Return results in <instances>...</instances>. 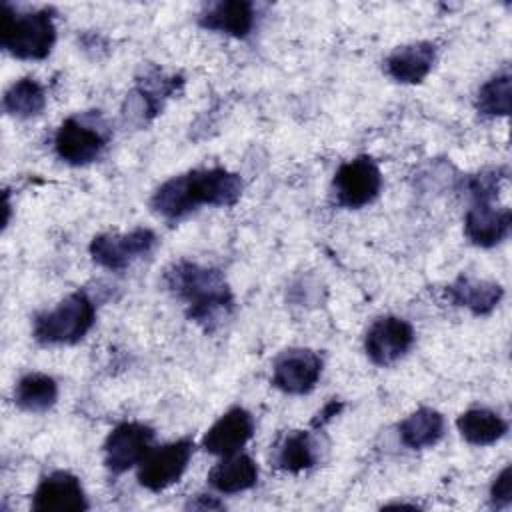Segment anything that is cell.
Listing matches in <instances>:
<instances>
[{"label":"cell","mask_w":512,"mask_h":512,"mask_svg":"<svg viewBox=\"0 0 512 512\" xmlns=\"http://www.w3.org/2000/svg\"><path fill=\"white\" fill-rule=\"evenodd\" d=\"M244 190L236 172L226 168H196L168 178L156 188L150 206L166 220H178L198 206H234Z\"/></svg>","instance_id":"cell-1"},{"label":"cell","mask_w":512,"mask_h":512,"mask_svg":"<svg viewBox=\"0 0 512 512\" xmlns=\"http://www.w3.org/2000/svg\"><path fill=\"white\" fill-rule=\"evenodd\" d=\"M166 288L186 304L192 322L212 332L234 306L230 286L220 270L178 260L164 270Z\"/></svg>","instance_id":"cell-2"},{"label":"cell","mask_w":512,"mask_h":512,"mask_svg":"<svg viewBox=\"0 0 512 512\" xmlns=\"http://www.w3.org/2000/svg\"><path fill=\"white\" fill-rule=\"evenodd\" d=\"M56 42V26L50 8L18 12L2 4V48L18 60H44Z\"/></svg>","instance_id":"cell-3"},{"label":"cell","mask_w":512,"mask_h":512,"mask_svg":"<svg viewBox=\"0 0 512 512\" xmlns=\"http://www.w3.org/2000/svg\"><path fill=\"white\" fill-rule=\"evenodd\" d=\"M96 322V306L92 298L78 290L60 300L52 310H46L34 318L32 336L46 346L76 344L80 342Z\"/></svg>","instance_id":"cell-4"},{"label":"cell","mask_w":512,"mask_h":512,"mask_svg":"<svg viewBox=\"0 0 512 512\" xmlns=\"http://www.w3.org/2000/svg\"><path fill=\"white\" fill-rule=\"evenodd\" d=\"M332 190L338 206L358 210L378 198L382 172L370 156H356L336 170Z\"/></svg>","instance_id":"cell-5"},{"label":"cell","mask_w":512,"mask_h":512,"mask_svg":"<svg viewBox=\"0 0 512 512\" xmlns=\"http://www.w3.org/2000/svg\"><path fill=\"white\" fill-rule=\"evenodd\" d=\"M192 454L194 442L190 438H180L150 450V454L138 466V484L150 492H162L170 488L186 472Z\"/></svg>","instance_id":"cell-6"},{"label":"cell","mask_w":512,"mask_h":512,"mask_svg":"<svg viewBox=\"0 0 512 512\" xmlns=\"http://www.w3.org/2000/svg\"><path fill=\"white\" fill-rule=\"evenodd\" d=\"M156 246V234L150 228H134L132 232H104L92 238L88 250L92 260L106 270H124L134 260L146 256Z\"/></svg>","instance_id":"cell-7"},{"label":"cell","mask_w":512,"mask_h":512,"mask_svg":"<svg viewBox=\"0 0 512 512\" xmlns=\"http://www.w3.org/2000/svg\"><path fill=\"white\" fill-rule=\"evenodd\" d=\"M108 142V134L94 122L78 116L66 118L54 134V150L60 160L72 166L94 162Z\"/></svg>","instance_id":"cell-8"},{"label":"cell","mask_w":512,"mask_h":512,"mask_svg":"<svg viewBox=\"0 0 512 512\" xmlns=\"http://www.w3.org/2000/svg\"><path fill=\"white\" fill-rule=\"evenodd\" d=\"M154 430L142 422H122L104 442V464L112 474H124L150 454Z\"/></svg>","instance_id":"cell-9"},{"label":"cell","mask_w":512,"mask_h":512,"mask_svg":"<svg viewBox=\"0 0 512 512\" xmlns=\"http://www.w3.org/2000/svg\"><path fill=\"white\" fill-rule=\"evenodd\" d=\"M414 344V328L398 316H382L372 322L364 336V352L376 366H392Z\"/></svg>","instance_id":"cell-10"},{"label":"cell","mask_w":512,"mask_h":512,"mask_svg":"<svg viewBox=\"0 0 512 512\" xmlns=\"http://www.w3.org/2000/svg\"><path fill=\"white\" fill-rule=\"evenodd\" d=\"M322 358L310 348H288L274 360L272 384L284 394L300 396L314 390L322 376Z\"/></svg>","instance_id":"cell-11"},{"label":"cell","mask_w":512,"mask_h":512,"mask_svg":"<svg viewBox=\"0 0 512 512\" xmlns=\"http://www.w3.org/2000/svg\"><path fill=\"white\" fill-rule=\"evenodd\" d=\"M32 510L36 512L88 510V500L78 476L66 470H56L44 476L32 494Z\"/></svg>","instance_id":"cell-12"},{"label":"cell","mask_w":512,"mask_h":512,"mask_svg":"<svg viewBox=\"0 0 512 512\" xmlns=\"http://www.w3.org/2000/svg\"><path fill=\"white\" fill-rule=\"evenodd\" d=\"M254 418L246 408L234 406L224 412L204 434L202 450L214 456L240 452L254 434Z\"/></svg>","instance_id":"cell-13"},{"label":"cell","mask_w":512,"mask_h":512,"mask_svg":"<svg viewBox=\"0 0 512 512\" xmlns=\"http://www.w3.org/2000/svg\"><path fill=\"white\" fill-rule=\"evenodd\" d=\"M182 84L176 76H164L162 72L148 74L128 96L124 104V116L132 122L146 124L150 122L160 110L166 98H170L178 86Z\"/></svg>","instance_id":"cell-14"},{"label":"cell","mask_w":512,"mask_h":512,"mask_svg":"<svg viewBox=\"0 0 512 512\" xmlns=\"http://www.w3.org/2000/svg\"><path fill=\"white\" fill-rule=\"evenodd\" d=\"M512 226V212L508 208H496L494 202H474L464 216L466 238L480 248H492L500 244Z\"/></svg>","instance_id":"cell-15"},{"label":"cell","mask_w":512,"mask_h":512,"mask_svg":"<svg viewBox=\"0 0 512 512\" xmlns=\"http://www.w3.org/2000/svg\"><path fill=\"white\" fill-rule=\"evenodd\" d=\"M256 20L254 4L248 0H222L210 4L200 16L198 22L202 28L228 34L232 38H246Z\"/></svg>","instance_id":"cell-16"},{"label":"cell","mask_w":512,"mask_h":512,"mask_svg":"<svg viewBox=\"0 0 512 512\" xmlns=\"http://www.w3.org/2000/svg\"><path fill=\"white\" fill-rule=\"evenodd\" d=\"M436 62V46L432 42H412L398 46L386 58V74L400 84L422 82Z\"/></svg>","instance_id":"cell-17"},{"label":"cell","mask_w":512,"mask_h":512,"mask_svg":"<svg viewBox=\"0 0 512 512\" xmlns=\"http://www.w3.org/2000/svg\"><path fill=\"white\" fill-rule=\"evenodd\" d=\"M446 296L454 306H462L476 316H486L500 304L504 290L500 284L490 280L460 276L446 286Z\"/></svg>","instance_id":"cell-18"},{"label":"cell","mask_w":512,"mask_h":512,"mask_svg":"<svg viewBox=\"0 0 512 512\" xmlns=\"http://www.w3.org/2000/svg\"><path fill=\"white\" fill-rule=\"evenodd\" d=\"M258 482L256 462L242 452L222 456L218 464L208 472V484L220 494H238L250 490Z\"/></svg>","instance_id":"cell-19"},{"label":"cell","mask_w":512,"mask_h":512,"mask_svg":"<svg viewBox=\"0 0 512 512\" xmlns=\"http://www.w3.org/2000/svg\"><path fill=\"white\" fill-rule=\"evenodd\" d=\"M444 430L446 420L434 408H418L416 412L408 414L398 426L402 444L412 450L434 446L444 436Z\"/></svg>","instance_id":"cell-20"},{"label":"cell","mask_w":512,"mask_h":512,"mask_svg":"<svg viewBox=\"0 0 512 512\" xmlns=\"http://www.w3.org/2000/svg\"><path fill=\"white\" fill-rule=\"evenodd\" d=\"M460 436L472 446H490L508 432V422L494 410L470 408L456 420Z\"/></svg>","instance_id":"cell-21"},{"label":"cell","mask_w":512,"mask_h":512,"mask_svg":"<svg viewBox=\"0 0 512 512\" xmlns=\"http://www.w3.org/2000/svg\"><path fill=\"white\" fill-rule=\"evenodd\" d=\"M58 400V384L52 376L42 372H30L22 376L14 388V404L32 414L50 410Z\"/></svg>","instance_id":"cell-22"},{"label":"cell","mask_w":512,"mask_h":512,"mask_svg":"<svg viewBox=\"0 0 512 512\" xmlns=\"http://www.w3.org/2000/svg\"><path fill=\"white\" fill-rule=\"evenodd\" d=\"M316 458H318L316 444H314L310 432L292 430L280 440V444L276 448L274 462L280 470L298 474V472L312 468L316 464Z\"/></svg>","instance_id":"cell-23"},{"label":"cell","mask_w":512,"mask_h":512,"mask_svg":"<svg viewBox=\"0 0 512 512\" xmlns=\"http://www.w3.org/2000/svg\"><path fill=\"white\" fill-rule=\"evenodd\" d=\"M2 106L16 118H32L44 110L46 92L38 80L20 78L4 92Z\"/></svg>","instance_id":"cell-24"},{"label":"cell","mask_w":512,"mask_h":512,"mask_svg":"<svg viewBox=\"0 0 512 512\" xmlns=\"http://www.w3.org/2000/svg\"><path fill=\"white\" fill-rule=\"evenodd\" d=\"M512 82L510 74L502 72L484 82L476 96V110L482 116H508L510 114Z\"/></svg>","instance_id":"cell-25"},{"label":"cell","mask_w":512,"mask_h":512,"mask_svg":"<svg viewBox=\"0 0 512 512\" xmlns=\"http://www.w3.org/2000/svg\"><path fill=\"white\" fill-rule=\"evenodd\" d=\"M502 180H504V176L498 170H484L480 174L470 176L466 186H468V192L474 198V202H494Z\"/></svg>","instance_id":"cell-26"},{"label":"cell","mask_w":512,"mask_h":512,"mask_svg":"<svg viewBox=\"0 0 512 512\" xmlns=\"http://www.w3.org/2000/svg\"><path fill=\"white\" fill-rule=\"evenodd\" d=\"M490 502L496 508H508L512 502V468L504 466L490 486Z\"/></svg>","instance_id":"cell-27"},{"label":"cell","mask_w":512,"mask_h":512,"mask_svg":"<svg viewBox=\"0 0 512 512\" xmlns=\"http://www.w3.org/2000/svg\"><path fill=\"white\" fill-rule=\"evenodd\" d=\"M342 408H344V404H342V400H330L328 404H324V408L314 416V420H312V426L314 428H322L324 424H328L334 416H338L340 412H342Z\"/></svg>","instance_id":"cell-28"},{"label":"cell","mask_w":512,"mask_h":512,"mask_svg":"<svg viewBox=\"0 0 512 512\" xmlns=\"http://www.w3.org/2000/svg\"><path fill=\"white\" fill-rule=\"evenodd\" d=\"M186 508H192V510H222L224 504L216 500V496H208V494H198L194 496Z\"/></svg>","instance_id":"cell-29"}]
</instances>
